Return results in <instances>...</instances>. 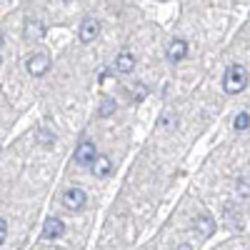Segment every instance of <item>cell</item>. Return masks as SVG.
<instances>
[{
  "label": "cell",
  "instance_id": "cell-1",
  "mask_svg": "<svg viewBox=\"0 0 250 250\" xmlns=\"http://www.w3.org/2000/svg\"><path fill=\"white\" fill-rule=\"evenodd\" d=\"M245 85H248V70H245L243 65H230V68L225 70V78H223L225 93H230V95L243 93Z\"/></svg>",
  "mask_w": 250,
  "mask_h": 250
},
{
  "label": "cell",
  "instance_id": "cell-2",
  "mask_svg": "<svg viewBox=\"0 0 250 250\" xmlns=\"http://www.w3.org/2000/svg\"><path fill=\"white\" fill-rule=\"evenodd\" d=\"M78 35H80V43H93V40L100 35V20L93 18V15H88V18L80 23Z\"/></svg>",
  "mask_w": 250,
  "mask_h": 250
},
{
  "label": "cell",
  "instance_id": "cell-3",
  "mask_svg": "<svg viewBox=\"0 0 250 250\" xmlns=\"http://www.w3.org/2000/svg\"><path fill=\"white\" fill-rule=\"evenodd\" d=\"M50 70V58L45 53H35L28 58V73L33 78H40V75H45Z\"/></svg>",
  "mask_w": 250,
  "mask_h": 250
},
{
  "label": "cell",
  "instance_id": "cell-4",
  "mask_svg": "<svg viewBox=\"0 0 250 250\" xmlns=\"http://www.w3.org/2000/svg\"><path fill=\"white\" fill-rule=\"evenodd\" d=\"M62 205L68 208V210H80L83 205H85V190L83 188H68L65 193H62Z\"/></svg>",
  "mask_w": 250,
  "mask_h": 250
},
{
  "label": "cell",
  "instance_id": "cell-5",
  "mask_svg": "<svg viewBox=\"0 0 250 250\" xmlns=\"http://www.w3.org/2000/svg\"><path fill=\"white\" fill-rule=\"evenodd\" d=\"M95 158H98V150H95V143H90V140L80 143L75 148V163L78 165H93Z\"/></svg>",
  "mask_w": 250,
  "mask_h": 250
},
{
  "label": "cell",
  "instance_id": "cell-6",
  "mask_svg": "<svg viewBox=\"0 0 250 250\" xmlns=\"http://www.w3.org/2000/svg\"><path fill=\"white\" fill-rule=\"evenodd\" d=\"M165 58H168L170 62H180L188 58V43L183 38H175L168 43V48H165Z\"/></svg>",
  "mask_w": 250,
  "mask_h": 250
},
{
  "label": "cell",
  "instance_id": "cell-7",
  "mask_svg": "<svg viewBox=\"0 0 250 250\" xmlns=\"http://www.w3.org/2000/svg\"><path fill=\"white\" fill-rule=\"evenodd\" d=\"M62 233H65V223H62L60 218H48L45 220V225H43V238L45 240H55Z\"/></svg>",
  "mask_w": 250,
  "mask_h": 250
},
{
  "label": "cell",
  "instance_id": "cell-8",
  "mask_svg": "<svg viewBox=\"0 0 250 250\" xmlns=\"http://www.w3.org/2000/svg\"><path fill=\"white\" fill-rule=\"evenodd\" d=\"M110 173H113L110 158H108V155H98L95 163H93V175H95V178H108Z\"/></svg>",
  "mask_w": 250,
  "mask_h": 250
},
{
  "label": "cell",
  "instance_id": "cell-9",
  "mask_svg": "<svg viewBox=\"0 0 250 250\" xmlns=\"http://www.w3.org/2000/svg\"><path fill=\"white\" fill-rule=\"evenodd\" d=\"M195 228H198V233L203 235V238H210L213 233H215V220L210 218V215H198L195 218Z\"/></svg>",
  "mask_w": 250,
  "mask_h": 250
},
{
  "label": "cell",
  "instance_id": "cell-10",
  "mask_svg": "<svg viewBox=\"0 0 250 250\" xmlns=\"http://www.w3.org/2000/svg\"><path fill=\"white\" fill-rule=\"evenodd\" d=\"M133 68H135V58H133L130 53H120V55L115 58V70H118L120 75L133 73Z\"/></svg>",
  "mask_w": 250,
  "mask_h": 250
},
{
  "label": "cell",
  "instance_id": "cell-11",
  "mask_svg": "<svg viewBox=\"0 0 250 250\" xmlns=\"http://www.w3.org/2000/svg\"><path fill=\"white\" fill-rule=\"evenodd\" d=\"M43 35H45L43 20H28V23H25V38L28 40H40Z\"/></svg>",
  "mask_w": 250,
  "mask_h": 250
},
{
  "label": "cell",
  "instance_id": "cell-12",
  "mask_svg": "<svg viewBox=\"0 0 250 250\" xmlns=\"http://www.w3.org/2000/svg\"><path fill=\"white\" fill-rule=\"evenodd\" d=\"M38 140L43 143V145H53L55 143V133H50L45 125H40V130H38Z\"/></svg>",
  "mask_w": 250,
  "mask_h": 250
},
{
  "label": "cell",
  "instance_id": "cell-13",
  "mask_svg": "<svg viewBox=\"0 0 250 250\" xmlns=\"http://www.w3.org/2000/svg\"><path fill=\"white\" fill-rule=\"evenodd\" d=\"M115 113V103L110 100V98H105L103 100V105H100V110H98V115L100 118H108V115H113Z\"/></svg>",
  "mask_w": 250,
  "mask_h": 250
},
{
  "label": "cell",
  "instance_id": "cell-14",
  "mask_svg": "<svg viewBox=\"0 0 250 250\" xmlns=\"http://www.w3.org/2000/svg\"><path fill=\"white\" fill-rule=\"evenodd\" d=\"M145 95H148V88H145L143 83H135V88L130 90V98H133L135 103H140V100H145Z\"/></svg>",
  "mask_w": 250,
  "mask_h": 250
},
{
  "label": "cell",
  "instance_id": "cell-15",
  "mask_svg": "<svg viewBox=\"0 0 250 250\" xmlns=\"http://www.w3.org/2000/svg\"><path fill=\"white\" fill-rule=\"evenodd\" d=\"M233 125H235V130H248L250 128V115L248 113H238Z\"/></svg>",
  "mask_w": 250,
  "mask_h": 250
},
{
  "label": "cell",
  "instance_id": "cell-16",
  "mask_svg": "<svg viewBox=\"0 0 250 250\" xmlns=\"http://www.w3.org/2000/svg\"><path fill=\"white\" fill-rule=\"evenodd\" d=\"M173 123H178V118H175L173 113H168V115H163V120H160V125H165V128H173Z\"/></svg>",
  "mask_w": 250,
  "mask_h": 250
},
{
  "label": "cell",
  "instance_id": "cell-17",
  "mask_svg": "<svg viewBox=\"0 0 250 250\" xmlns=\"http://www.w3.org/2000/svg\"><path fill=\"white\" fill-rule=\"evenodd\" d=\"M5 238H8V223H5L3 218H0V245L5 243Z\"/></svg>",
  "mask_w": 250,
  "mask_h": 250
},
{
  "label": "cell",
  "instance_id": "cell-18",
  "mask_svg": "<svg viewBox=\"0 0 250 250\" xmlns=\"http://www.w3.org/2000/svg\"><path fill=\"white\" fill-rule=\"evenodd\" d=\"M178 250H193V245H188V243H183V245H180Z\"/></svg>",
  "mask_w": 250,
  "mask_h": 250
},
{
  "label": "cell",
  "instance_id": "cell-19",
  "mask_svg": "<svg viewBox=\"0 0 250 250\" xmlns=\"http://www.w3.org/2000/svg\"><path fill=\"white\" fill-rule=\"evenodd\" d=\"M0 45H3V30H0Z\"/></svg>",
  "mask_w": 250,
  "mask_h": 250
},
{
  "label": "cell",
  "instance_id": "cell-20",
  "mask_svg": "<svg viewBox=\"0 0 250 250\" xmlns=\"http://www.w3.org/2000/svg\"><path fill=\"white\" fill-rule=\"evenodd\" d=\"M62 3H70V0H62Z\"/></svg>",
  "mask_w": 250,
  "mask_h": 250
},
{
  "label": "cell",
  "instance_id": "cell-21",
  "mask_svg": "<svg viewBox=\"0 0 250 250\" xmlns=\"http://www.w3.org/2000/svg\"><path fill=\"white\" fill-rule=\"evenodd\" d=\"M0 62H3V58H0Z\"/></svg>",
  "mask_w": 250,
  "mask_h": 250
}]
</instances>
